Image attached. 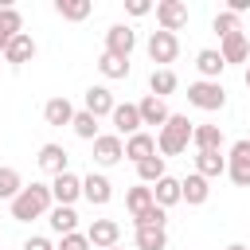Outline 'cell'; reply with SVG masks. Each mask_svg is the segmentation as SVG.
<instances>
[{"label":"cell","instance_id":"9c48e42d","mask_svg":"<svg viewBox=\"0 0 250 250\" xmlns=\"http://www.w3.org/2000/svg\"><path fill=\"white\" fill-rule=\"evenodd\" d=\"M78 195H82V180L74 172H59L51 184V199H59V207H70Z\"/></svg>","mask_w":250,"mask_h":250},{"label":"cell","instance_id":"836d02e7","mask_svg":"<svg viewBox=\"0 0 250 250\" xmlns=\"http://www.w3.org/2000/svg\"><path fill=\"white\" fill-rule=\"evenodd\" d=\"M125 203H129V211H133V215H141L145 207H152V188H145V184H141V188H129Z\"/></svg>","mask_w":250,"mask_h":250},{"label":"cell","instance_id":"8992f818","mask_svg":"<svg viewBox=\"0 0 250 250\" xmlns=\"http://www.w3.org/2000/svg\"><path fill=\"white\" fill-rule=\"evenodd\" d=\"M156 23H160V31H180L184 23H188V4H180V0H160L156 4Z\"/></svg>","mask_w":250,"mask_h":250},{"label":"cell","instance_id":"3957f363","mask_svg":"<svg viewBox=\"0 0 250 250\" xmlns=\"http://www.w3.org/2000/svg\"><path fill=\"white\" fill-rule=\"evenodd\" d=\"M188 102L199 109H223L227 105V90L219 82H191L188 86Z\"/></svg>","mask_w":250,"mask_h":250},{"label":"cell","instance_id":"60d3db41","mask_svg":"<svg viewBox=\"0 0 250 250\" xmlns=\"http://www.w3.org/2000/svg\"><path fill=\"white\" fill-rule=\"evenodd\" d=\"M246 86H250V59H246Z\"/></svg>","mask_w":250,"mask_h":250},{"label":"cell","instance_id":"9a60e30c","mask_svg":"<svg viewBox=\"0 0 250 250\" xmlns=\"http://www.w3.org/2000/svg\"><path fill=\"white\" fill-rule=\"evenodd\" d=\"M219 55H223V62H246V59H250V39H246L242 31H234V35L223 39Z\"/></svg>","mask_w":250,"mask_h":250},{"label":"cell","instance_id":"7bdbcfd3","mask_svg":"<svg viewBox=\"0 0 250 250\" xmlns=\"http://www.w3.org/2000/svg\"><path fill=\"white\" fill-rule=\"evenodd\" d=\"M109 250H125V246H109Z\"/></svg>","mask_w":250,"mask_h":250},{"label":"cell","instance_id":"8fae6325","mask_svg":"<svg viewBox=\"0 0 250 250\" xmlns=\"http://www.w3.org/2000/svg\"><path fill=\"white\" fill-rule=\"evenodd\" d=\"M35 59V39L27 35V31H20L8 47H4V62H12V66H23V62H31Z\"/></svg>","mask_w":250,"mask_h":250},{"label":"cell","instance_id":"4316f807","mask_svg":"<svg viewBox=\"0 0 250 250\" xmlns=\"http://www.w3.org/2000/svg\"><path fill=\"white\" fill-rule=\"evenodd\" d=\"M55 12H59L62 20H74V23H78V20H86V16L94 12V4H90V0H55Z\"/></svg>","mask_w":250,"mask_h":250},{"label":"cell","instance_id":"4dcf8cb0","mask_svg":"<svg viewBox=\"0 0 250 250\" xmlns=\"http://www.w3.org/2000/svg\"><path fill=\"white\" fill-rule=\"evenodd\" d=\"M20 191H23V180H20V172L4 164V168H0V199H16Z\"/></svg>","mask_w":250,"mask_h":250},{"label":"cell","instance_id":"ffe728a7","mask_svg":"<svg viewBox=\"0 0 250 250\" xmlns=\"http://www.w3.org/2000/svg\"><path fill=\"white\" fill-rule=\"evenodd\" d=\"M82 195H86L94 207H102V203H109V195H113V191H109V180H105V176L90 172V176L82 180Z\"/></svg>","mask_w":250,"mask_h":250},{"label":"cell","instance_id":"ba28073f","mask_svg":"<svg viewBox=\"0 0 250 250\" xmlns=\"http://www.w3.org/2000/svg\"><path fill=\"white\" fill-rule=\"evenodd\" d=\"M86 238H90V246L109 250V246H117L121 227H117V219H94V223H90V230H86Z\"/></svg>","mask_w":250,"mask_h":250},{"label":"cell","instance_id":"ac0fdd59","mask_svg":"<svg viewBox=\"0 0 250 250\" xmlns=\"http://www.w3.org/2000/svg\"><path fill=\"white\" fill-rule=\"evenodd\" d=\"M113 94L105 90V86H90L86 90V113H94V117H105V113H113Z\"/></svg>","mask_w":250,"mask_h":250},{"label":"cell","instance_id":"5bb4252c","mask_svg":"<svg viewBox=\"0 0 250 250\" xmlns=\"http://www.w3.org/2000/svg\"><path fill=\"white\" fill-rule=\"evenodd\" d=\"M191 145L199 152H223V129L219 125H195L191 129Z\"/></svg>","mask_w":250,"mask_h":250},{"label":"cell","instance_id":"d6986e66","mask_svg":"<svg viewBox=\"0 0 250 250\" xmlns=\"http://www.w3.org/2000/svg\"><path fill=\"white\" fill-rule=\"evenodd\" d=\"M43 121H47V125H70V121H74V105H70L66 98H47Z\"/></svg>","mask_w":250,"mask_h":250},{"label":"cell","instance_id":"2e32d148","mask_svg":"<svg viewBox=\"0 0 250 250\" xmlns=\"http://www.w3.org/2000/svg\"><path fill=\"white\" fill-rule=\"evenodd\" d=\"M125 156L129 160H148V156H156V137L152 133H133L129 141H125Z\"/></svg>","mask_w":250,"mask_h":250},{"label":"cell","instance_id":"4fadbf2b","mask_svg":"<svg viewBox=\"0 0 250 250\" xmlns=\"http://www.w3.org/2000/svg\"><path fill=\"white\" fill-rule=\"evenodd\" d=\"M137 113H141V125H164V121H168L164 98H152V94H145V98L137 102Z\"/></svg>","mask_w":250,"mask_h":250},{"label":"cell","instance_id":"44dd1931","mask_svg":"<svg viewBox=\"0 0 250 250\" xmlns=\"http://www.w3.org/2000/svg\"><path fill=\"white\" fill-rule=\"evenodd\" d=\"M109 117H113L117 133H129V137H133V133H141V113H137V105H129V102H125V105H113V113H109Z\"/></svg>","mask_w":250,"mask_h":250},{"label":"cell","instance_id":"8d00e7d4","mask_svg":"<svg viewBox=\"0 0 250 250\" xmlns=\"http://www.w3.org/2000/svg\"><path fill=\"white\" fill-rule=\"evenodd\" d=\"M55 250H90V238L74 230V234H62V242H59Z\"/></svg>","mask_w":250,"mask_h":250},{"label":"cell","instance_id":"e0dca14e","mask_svg":"<svg viewBox=\"0 0 250 250\" xmlns=\"http://www.w3.org/2000/svg\"><path fill=\"white\" fill-rule=\"evenodd\" d=\"M195 66H199V74H203V82H219V74H223V55L219 51H211V47H203L199 55H195Z\"/></svg>","mask_w":250,"mask_h":250},{"label":"cell","instance_id":"7402d4cb","mask_svg":"<svg viewBox=\"0 0 250 250\" xmlns=\"http://www.w3.org/2000/svg\"><path fill=\"white\" fill-rule=\"evenodd\" d=\"M39 168L51 172V176L66 172V148H62V145H43V148H39Z\"/></svg>","mask_w":250,"mask_h":250},{"label":"cell","instance_id":"52a82bcc","mask_svg":"<svg viewBox=\"0 0 250 250\" xmlns=\"http://www.w3.org/2000/svg\"><path fill=\"white\" fill-rule=\"evenodd\" d=\"M133 47H137V35H133V27H125V23H113V27L105 31V55L129 59V55H133Z\"/></svg>","mask_w":250,"mask_h":250},{"label":"cell","instance_id":"484cf974","mask_svg":"<svg viewBox=\"0 0 250 250\" xmlns=\"http://www.w3.org/2000/svg\"><path fill=\"white\" fill-rule=\"evenodd\" d=\"M180 86V78H176V70H152V78H148V90H152V98H168L172 90Z\"/></svg>","mask_w":250,"mask_h":250},{"label":"cell","instance_id":"f1b7e54d","mask_svg":"<svg viewBox=\"0 0 250 250\" xmlns=\"http://www.w3.org/2000/svg\"><path fill=\"white\" fill-rule=\"evenodd\" d=\"M168 234L160 227H137V250H164Z\"/></svg>","mask_w":250,"mask_h":250},{"label":"cell","instance_id":"f35d334b","mask_svg":"<svg viewBox=\"0 0 250 250\" xmlns=\"http://www.w3.org/2000/svg\"><path fill=\"white\" fill-rule=\"evenodd\" d=\"M23 250H55V246H51L47 238H39V234H35V238H27V246H23Z\"/></svg>","mask_w":250,"mask_h":250},{"label":"cell","instance_id":"74e56055","mask_svg":"<svg viewBox=\"0 0 250 250\" xmlns=\"http://www.w3.org/2000/svg\"><path fill=\"white\" fill-rule=\"evenodd\" d=\"M125 12H129V16H148V12H152V4H148V0H129V4H125Z\"/></svg>","mask_w":250,"mask_h":250},{"label":"cell","instance_id":"d4e9b609","mask_svg":"<svg viewBox=\"0 0 250 250\" xmlns=\"http://www.w3.org/2000/svg\"><path fill=\"white\" fill-rule=\"evenodd\" d=\"M195 172H199L203 180L223 176V172H227V156H223V152H199V156H195Z\"/></svg>","mask_w":250,"mask_h":250},{"label":"cell","instance_id":"b9f144b4","mask_svg":"<svg viewBox=\"0 0 250 250\" xmlns=\"http://www.w3.org/2000/svg\"><path fill=\"white\" fill-rule=\"evenodd\" d=\"M227 250H250V246H227Z\"/></svg>","mask_w":250,"mask_h":250},{"label":"cell","instance_id":"30bf717a","mask_svg":"<svg viewBox=\"0 0 250 250\" xmlns=\"http://www.w3.org/2000/svg\"><path fill=\"white\" fill-rule=\"evenodd\" d=\"M121 156H125V145H121L117 133H102V137H94V160H98V164H117Z\"/></svg>","mask_w":250,"mask_h":250},{"label":"cell","instance_id":"e575fe53","mask_svg":"<svg viewBox=\"0 0 250 250\" xmlns=\"http://www.w3.org/2000/svg\"><path fill=\"white\" fill-rule=\"evenodd\" d=\"M133 223H137V227H160V230H164L168 215H164V207H156V203H152V207H145L141 215H133Z\"/></svg>","mask_w":250,"mask_h":250},{"label":"cell","instance_id":"f546056e","mask_svg":"<svg viewBox=\"0 0 250 250\" xmlns=\"http://www.w3.org/2000/svg\"><path fill=\"white\" fill-rule=\"evenodd\" d=\"M137 176H141L145 188L156 184V180H164V176H168V172H164V156H148V160H141V164H137Z\"/></svg>","mask_w":250,"mask_h":250},{"label":"cell","instance_id":"d6a6232c","mask_svg":"<svg viewBox=\"0 0 250 250\" xmlns=\"http://www.w3.org/2000/svg\"><path fill=\"white\" fill-rule=\"evenodd\" d=\"M70 125H74V133H78L82 141H94V137H98V117H94V113H86V109H82V113H74V121H70Z\"/></svg>","mask_w":250,"mask_h":250},{"label":"cell","instance_id":"603a6c76","mask_svg":"<svg viewBox=\"0 0 250 250\" xmlns=\"http://www.w3.org/2000/svg\"><path fill=\"white\" fill-rule=\"evenodd\" d=\"M152 203L156 207H172V203H180V180H172V176H164V180H156L152 184Z\"/></svg>","mask_w":250,"mask_h":250},{"label":"cell","instance_id":"7c38bea8","mask_svg":"<svg viewBox=\"0 0 250 250\" xmlns=\"http://www.w3.org/2000/svg\"><path fill=\"white\" fill-rule=\"evenodd\" d=\"M207 195H211V188H207V180H203L199 172H191L188 180H180V199H184L188 207H199V203H207Z\"/></svg>","mask_w":250,"mask_h":250},{"label":"cell","instance_id":"1f68e13d","mask_svg":"<svg viewBox=\"0 0 250 250\" xmlns=\"http://www.w3.org/2000/svg\"><path fill=\"white\" fill-rule=\"evenodd\" d=\"M98 70H102L105 78H125V74H129V59H117V55H105V51H102Z\"/></svg>","mask_w":250,"mask_h":250},{"label":"cell","instance_id":"6da1fadb","mask_svg":"<svg viewBox=\"0 0 250 250\" xmlns=\"http://www.w3.org/2000/svg\"><path fill=\"white\" fill-rule=\"evenodd\" d=\"M191 121L184 117V113H168V121L160 125V137H156V152H164V156H180L188 145H191Z\"/></svg>","mask_w":250,"mask_h":250},{"label":"cell","instance_id":"ab89813d","mask_svg":"<svg viewBox=\"0 0 250 250\" xmlns=\"http://www.w3.org/2000/svg\"><path fill=\"white\" fill-rule=\"evenodd\" d=\"M246 8H250V0H230V12H234V16H238V12H246Z\"/></svg>","mask_w":250,"mask_h":250},{"label":"cell","instance_id":"83f0119b","mask_svg":"<svg viewBox=\"0 0 250 250\" xmlns=\"http://www.w3.org/2000/svg\"><path fill=\"white\" fill-rule=\"evenodd\" d=\"M47 223H51V230H59V234H74V223H78V215H74V207H51Z\"/></svg>","mask_w":250,"mask_h":250},{"label":"cell","instance_id":"277c9868","mask_svg":"<svg viewBox=\"0 0 250 250\" xmlns=\"http://www.w3.org/2000/svg\"><path fill=\"white\" fill-rule=\"evenodd\" d=\"M180 55V39L172 31H152L148 35V59L160 62V70H168V62Z\"/></svg>","mask_w":250,"mask_h":250},{"label":"cell","instance_id":"d590c367","mask_svg":"<svg viewBox=\"0 0 250 250\" xmlns=\"http://www.w3.org/2000/svg\"><path fill=\"white\" fill-rule=\"evenodd\" d=\"M211 27H215V31L223 35V39H227V35H234V31H242V27H238V16H234V12H219Z\"/></svg>","mask_w":250,"mask_h":250},{"label":"cell","instance_id":"cb8c5ba5","mask_svg":"<svg viewBox=\"0 0 250 250\" xmlns=\"http://www.w3.org/2000/svg\"><path fill=\"white\" fill-rule=\"evenodd\" d=\"M23 31V20H20V12L16 8H0V55H4V47L16 39Z\"/></svg>","mask_w":250,"mask_h":250},{"label":"cell","instance_id":"7a4b0ae2","mask_svg":"<svg viewBox=\"0 0 250 250\" xmlns=\"http://www.w3.org/2000/svg\"><path fill=\"white\" fill-rule=\"evenodd\" d=\"M47 207H51V188H47V184H31V188H23V191L12 199V219L31 223V219H39Z\"/></svg>","mask_w":250,"mask_h":250},{"label":"cell","instance_id":"5b68a950","mask_svg":"<svg viewBox=\"0 0 250 250\" xmlns=\"http://www.w3.org/2000/svg\"><path fill=\"white\" fill-rule=\"evenodd\" d=\"M227 172L238 188H250V141H234L227 156Z\"/></svg>","mask_w":250,"mask_h":250}]
</instances>
